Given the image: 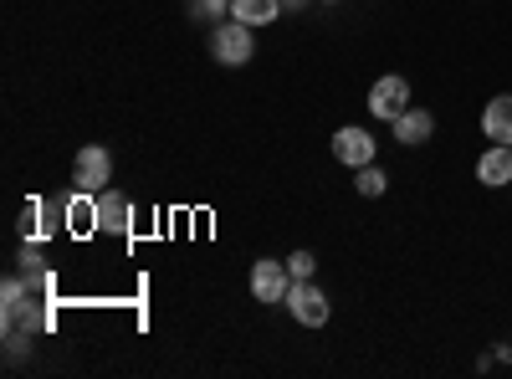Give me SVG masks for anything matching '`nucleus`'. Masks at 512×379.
<instances>
[{
  "label": "nucleus",
  "instance_id": "3",
  "mask_svg": "<svg viewBox=\"0 0 512 379\" xmlns=\"http://www.w3.org/2000/svg\"><path fill=\"white\" fill-rule=\"evenodd\" d=\"M287 313L303 323V328H323V323L333 318V303H328V292L318 287V277L292 282V292H287Z\"/></svg>",
  "mask_w": 512,
  "mask_h": 379
},
{
  "label": "nucleus",
  "instance_id": "4",
  "mask_svg": "<svg viewBox=\"0 0 512 379\" xmlns=\"http://www.w3.org/2000/svg\"><path fill=\"white\" fill-rule=\"evenodd\" d=\"M292 267L287 262H277V257H262L251 267V298L256 303H287V292H292Z\"/></svg>",
  "mask_w": 512,
  "mask_h": 379
},
{
  "label": "nucleus",
  "instance_id": "9",
  "mask_svg": "<svg viewBox=\"0 0 512 379\" xmlns=\"http://www.w3.org/2000/svg\"><path fill=\"white\" fill-rule=\"evenodd\" d=\"M477 180H482L487 190L512 185V144H492V149L477 154Z\"/></svg>",
  "mask_w": 512,
  "mask_h": 379
},
{
  "label": "nucleus",
  "instance_id": "10",
  "mask_svg": "<svg viewBox=\"0 0 512 379\" xmlns=\"http://www.w3.org/2000/svg\"><path fill=\"white\" fill-rule=\"evenodd\" d=\"M482 134L492 144H512V93H497L487 108H482Z\"/></svg>",
  "mask_w": 512,
  "mask_h": 379
},
{
  "label": "nucleus",
  "instance_id": "8",
  "mask_svg": "<svg viewBox=\"0 0 512 379\" xmlns=\"http://www.w3.org/2000/svg\"><path fill=\"white\" fill-rule=\"evenodd\" d=\"M390 129H395V144H405V149H420L425 139L436 134V113H431V108H415V103H410V108H405V113H400V118L390 123Z\"/></svg>",
  "mask_w": 512,
  "mask_h": 379
},
{
  "label": "nucleus",
  "instance_id": "1",
  "mask_svg": "<svg viewBox=\"0 0 512 379\" xmlns=\"http://www.w3.org/2000/svg\"><path fill=\"white\" fill-rule=\"evenodd\" d=\"M210 57H216L221 67H246V62L256 57V36H251V26H241V21L210 26Z\"/></svg>",
  "mask_w": 512,
  "mask_h": 379
},
{
  "label": "nucleus",
  "instance_id": "5",
  "mask_svg": "<svg viewBox=\"0 0 512 379\" xmlns=\"http://www.w3.org/2000/svg\"><path fill=\"white\" fill-rule=\"evenodd\" d=\"M405 108H410V82H405L400 72L379 77L374 88H369V113H374L379 123H395V118H400Z\"/></svg>",
  "mask_w": 512,
  "mask_h": 379
},
{
  "label": "nucleus",
  "instance_id": "7",
  "mask_svg": "<svg viewBox=\"0 0 512 379\" xmlns=\"http://www.w3.org/2000/svg\"><path fill=\"white\" fill-rule=\"evenodd\" d=\"M379 144L369 129H359V123H344V129L333 134V159L338 164H349V170H364V164H374Z\"/></svg>",
  "mask_w": 512,
  "mask_h": 379
},
{
  "label": "nucleus",
  "instance_id": "13",
  "mask_svg": "<svg viewBox=\"0 0 512 379\" xmlns=\"http://www.w3.org/2000/svg\"><path fill=\"white\" fill-rule=\"evenodd\" d=\"M190 16L205 26H221V21H231V0H190Z\"/></svg>",
  "mask_w": 512,
  "mask_h": 379
},
{
  "label": "nucleus",
  "instance_id": "15",
  "mask_svg": "<svg viewBox=\"0 0 512 379\" xmlns=\"http://www.w3.org/2000/svg\"><path fill=\"white\" fill-rule=\"evenodd\" d=\"M282 6H287V11H303V6H308V0H282Z\"/></svg>",
  "mask_w": 512,
  "mask_h": 379
},
{
  "label": "nucleus",
  "instance_id": "6",
  "mask_svg": "<svg viewBox=\"0 0 512 379\" xmlns=\"http://www.w3.org/2000/svg\"><path fill=\"white\" fill-rule=\"evenodd\" d=\"M98 231L103 236H118V241L134 236V200H128L123 190H113V185L98 195Z\"/></svg>",
  "mask_w": 512,
  "mask_h": 379
},
{
  "label": "nucleus",
  "instance_id": "11",
  "mask_svg": "<svg viewBox=\"0 0 512 379\" xmlns=\"http://www.w3.org/2000/svg\"><path fill=\"white\" fill-rule=\"evenodd\" d=\"M277 16H287V6L282 0H231V21H241V26H272Z\"/></svg>",
  "mask_w": 512,
  "mask_h": 379
},
{
  "label": "nucleus",
  "instance_id": "12",
  "mask_svg": "<svg viewBox=\"0 0 512 379\" xmlns=\"http://www.w3.org/2000/svg\"><path fill=\"white\" fill-rule=\"evenodd\" d=\"M354 190H359L364 200H379L384 190H390V175H384L379 164H364V170H354Z\"/></svg>",
  "mask_w": 512,
  "mask_h": 379
},
{
  "label": "nucleus",
  "instance_id": "14",
  "mask_svg": "<svg viewBox=\"0 0 512 379\" xmlns=\"http://www.w3.org/2000/svg\"><path fill=\"white\" fill-rule=\"evenodd\" d=\"M287 267H292V277H297V282H303V277H318V257H313L308 246H297L292 257H287Z\"/></svg>",
  "mask_w": 512,
  "mask_h": 379
},
{
  "label": "nucleus",
  "instance_id": "2",
  "mask_svg": "<svg viewBox=\"0 0 512 379\" xmlns=\"http://www.w3.org/2000/svg\"><path fill=\"white\" fill-rule=\"evenodd\" d=\"M113 185V154L103 144H82L77 159H72V190H88V195H103Z\"/></svg>",
  "mask_w": 512,
  "mask_h": 379
},
{
  "label": "nucleus",
  "instance_id": "16",
  "mask_svg": "<svg viewBox=\"0 0 512 379\" xmlns=\"http://www.w3.org/2000/svg\"><path fill=\"white\" fill-rule=\"evenodd\" d=\"M323 6H338V0H323Z\"/></svg>",
  "mask_w": 512,
  "mask_h": 379
}]
</instances>
